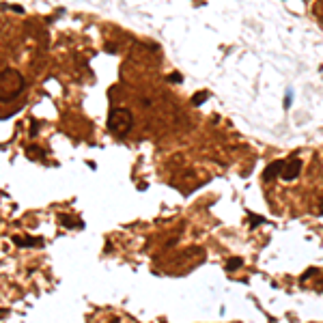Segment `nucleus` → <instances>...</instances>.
Wrapping results in <instances>:
<instances>
[{"label":"nucleus","mask_w":323,"mask_h":323,"mask_svg":"<svg viewBox=\"0 0 323 323\" xmlns=\"http://www.w3.org/2000/svg\"><path fill=\"white\" fill-rule=\"evenodd\" d=\"M26 86V80L18 69L4 67L2 73H0V101L7 104V101H13L18 95H22Z\"/></svg>","instance_id":"1"},{"label":"nucleus","mask_w":323,"mask_h":323,"mask_svg":"<svg viewBox=\"0 0 323 323\" xmlns=\"http://www.w3.org/2000/svg\"><path fill=\"white\" fill-rule=\"evenodd\" d=\"M134 127V115L127 108H112L110 116H108V129L115 136H125L129 129Z\"/></svg>","instance_id":"2"},{"label":"nucleus","mask_w":323,"mask_h":323,"mask_svg":"<svg viewBox=\"0 0 323 323\" xmlns=\"http://www.w3.org/2000/svg\"><path fill=\"white\" fill-rule=\"evenodd\" d=\"M300 172H301V162L298 158H293L291 162L284 164V170H282V175H280V179L293 181V179H298V177H300Z\"/></svg>","instance_id":"3"},{"label":"nucleus","mask_w":323,"mask_h":323,"mask_svg":"<svg viewBox=\"0 0 323 323\" xmlns=\"http://www.w3.org/2000/svg\"><path fill=\"white\" fill-rule=\"evenodd\" d=\"M284 164H287V162H282V160L272 162V164L263 170V181H272V179H276V177H280L284 170Z\"/></svg>","instance_id":"4"},{"label":"nucleus","mask_w":323,"mask_h":323,"mask_svg":"<svg viewBox=\"0 0 323 323\" xmlns=\"http://www.w3.org/2000/svg\"><path fill=\"white\" fill-rule=\"evenodd\" d=\"M15 246L20 248H32V246H43V239H35V237H22V235H13L11 237Z\"/></svg>","instance_id":"5"},{"label":"nucleus","mask_w":323,"mask_h":323,"mask_svg":"<svg viewBox=\"0 0 323 323\" xmlns=\"http://www.w3.org/2000/svg\"><path fill=\"white\" fill-rule=\"evenodd\" d=\"M58 222H61V226H65V229H75V226H80V229H82V226H84L80 220H73L71 215H67V213L58 215Z\"/></svg>","instance_id":"6"},{"label":"nucleus","mask_w":323,"mask_h":323,"mask_svg":"<svg viewBox=\"0 0 323 323\" xmlns=\"http://www.w3.org/2000/svg\"><path fill=\"white\" fill-rule=\"evenodd\" d=\"M26 155H28L30 160H43V149H39V147H35V144H32V147H26Z\"/></svg>","instance_id":"7"},{"label":"nucleus","mask_w":323,"mask_h":323,"mask_svg":"<svg viewBox=\"0 0 323 323\" xmlns=\"http://www.w3.org/2000/svg\"><path fill=\"white\" fill-rule=\"evenodd\" d=\"M241 265H244V258H239V256H235V258H229L226 261V272H235V269H239Z\"/></svg>","instance_id":"8"},{"label":"nucleus","mask_w":323,"mask_h":323,"mask_svg":"<svg viewBox=\"0 0 323 323\" xmlns=\"http://www.w3.org/2000/svg\"><path fill=\"white\" fill-rule=\"evenodd\" d=\"M207 99H209V91H201V93H194L192 104H194V106H203Z\"/></svg>","instance_id":"9"},{"label":"nucleus","mask_w":323,"mask_h":323,"mask_svg":"<svg viewBox=\"0 0 323 323\" xmlns=\"http://www.w3.org/2000/svg\"><path fill=\"white\" fill-rule=\"evenodd\" d=\"M265 222H267V220L261 218V215H254V213L250 215V226H258V224H265Z\"/></svg>","instance_id":"10"},{"label":"nucleus","mask_w":323,"mask_h":323,"mask_svg":"<svg viewBox=\"0 0 323 323\" xmlns=\"http://www.w3.org/2000/svg\"><path fill=\"white\" fill-rule=\"evenodd\" d=\"M181 80H183V75H181V73H177V71L168 75V82H172V84H175V82H181Z\"/></svg>","instance_id":"11"},{"label":"nucleus","mask_w":323,"mask_h":323,"mask_svg":"<svg viewBox=\"0 0 323 323\" xmlns=\"http://www.w3.org/2000/svg\"><path fill=\"white\" fill-rule=\"evenodd\" d=\"M315 274H319V269H315V267H310V269H308V272H306V274H304V276H301V280H308L310 276H315Z\"/></svg>","instance_id":"12"},{"label":"nucleus","mask_w":323,"mask_h":323,"mask_svg":"<svg viewBox=\"0 0 323 323\" xmlns=\"http://www.w3.org/2000/svg\"><path fill=\"white\" fill-rule=\"evenodd\" d=\"M37 129H39V121H32V125H30V136H37V134H39V132H37Z\"/></svg>","instance_id":"13"},{"label":"nucleus","mask_w":323,"mask_h":323,"mask_svg":"<svg viewBox=\"0 0 323 323\" xmlns=\"http://www.w3.org/2000/svg\"><path fill=\"white\" fill-rule=\"evenodd\" d=\"M319 213L323 215V201H321V207H319Z\"/></svg>","instance_id":"14"}]
</instances>
